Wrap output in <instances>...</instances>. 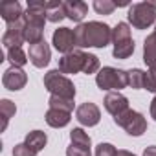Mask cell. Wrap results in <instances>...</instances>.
Returning <instances> with one entry per match:
<instances>
[{"label":"cell","mask_w":156,"mask_h":156,"mask_svg":"<svg viewBox=\"0 0 156 156\" xmlns=\"http://www.w3.org/2000/svg\"><path fill=\"white\" fill-rule=\"evenodd\" d=\"M75 44L79 48H105L112 41V28L105 22H85L73 30Z\"/></svg>","instance_id":"obj_1"},{"label":"cell","mask_w":156,"mask_h":156,"mask_svg":"<svg viewBox=\"0 0 156 156\" xmlns=\"http://www.w3.org/2000/svg\"><path fill=\"white\" fill-rule=\"evenodd\" d=\"M44 87L51 96L57 98H64V99H73L75 98V87L68 77L57 68V70H50L44 75Z\"/></svg>","instance_id":"obj_2"},{"label":"cell","mask_w":156,"mask_h":156,"mask_svg":"<svg viewBox=\"0 0 156 156\" xmlns=\"http://www.w3.org/2000/svg\"><path fill=\"white\" fill-rule=\"evenodd\" d=\"M96 85L101 90H112L119 92L121 88L129 87V73L112 66H105L96 73Z\"/></svg>","instance_id":"obj_3"},{"label":"cell","mask_w":156,"mask_h":156,"mask_svg":"<svg viewBox=\"0 0 156 156\" xmlns=\"http://www.w3.org/2000/svg\"><path fill=\"white\" fill-rule=\"evenodd\" d=\"M112 42L114 50L112 55L116 59H129L134 53V41L130 37V28L127 22H118L112 30Z\"/></svg>","instance_id":"obj_4"},{"label":"cell","mask_w":156,"mask_h":156,"mask_svg":"<svg viewBox=\"0 0 156 156\" xmlns=\"http://www.w3.org/2000/svg\"><path fill=\"white\" fill-rule=\"evenodd\" d=\"M127 19L136 30H147L149 26H152L156 22V8L152 2L132 4V6H129Z\"/></svg>","instance_id":"obj_5"},{"label":"cell","mask_w":156,"mask_h":156,"mask_svg":"<svg viewBox=\"0 0 156 156\" xmlns=\"http://www.w3.org/2000/svg\"><path fill=\"white\" fill-rule=\"evenodd\" d=\"M114 123L119 125L121 129H125V132L129 136H141L147 130V119L143 118V114H140V112H136L132 108H129L123 114L116 116Z\"/></svg>","instance_id":"obj_6"},{"label":"cell","mask_w":156,"mask_h":156,"mask_svg":"<svg viewBox=\"0 0 156 156\" xmlns=\"http://www.w3.org/2000/svg\"><path fill=\"white\" fill-rule=\"evenodd\" d=\"M88 53L83 50H73L59 59V70L62 73H77V72H85Z\"/></svg>","instance_id":"obj_7"},{"label":"cell","mask_w":156,"mask_h":156,"mask_svg":"<svg viewBox=\"0 0 156 156\" xmlns=\"http://www.w3.org/2000/svg\"><path fill=\"white\" fill-rule=\"evenodd\" d=\"M51 44L55 46L57 51L61 53H70L73 51V48L77 46L75 44V35H73V30L70 28H59L53 31V39H51Z\"/></svg>","instance_id":"obj_8"},{"label":"cell","mask_w":156,"mask_h":156,"mask_svg":"<svg viewBox=\"0 0 156 156\" xmlns=\"http://www.w3.org/2000/svg\"><path fill=\"white\" fill-rule=\"evenodd\" d=\"M75 119L79 121L81 125H85V127H94V125L99 123L101 112H99V108H98L96 103L87 101V103H83V105L77 107V110H75Z\"/></svg>","instance_id":"obj_9"},{"label":"cell","mask_w":156,"mask_h":156,"mask_svg":"<svg viewBox=\"0 0 156 156\" xmlns=\"http://www.w3.org/2000/svg\"><path fill=\"white\" fill-rule=\"evenodd\" d=\"M28 83V75L22 68H17V66H11L9 70L4 72V77H2V85L4 88L11 90V92H17V90H22Z\"/></svg>","instance_id":"obj_10"},{"label":"cell","mask_w":156,"mask_h":156,"mask_svg":"<svg viewBox=\"0 0 156 156\" xmlns=\"http://www.w3.org/2000/svg\"><path fill=\"white\" fill-rule=\"evenodd\" d=\"M24 20H19V22H13V24H8V30L2 37V44L9 50V48H17V46H22L24 42Z\"/></svg>","instance_id":"obj_11"},{"label":"cell","mask_w":156,"mask_h":156,"mask_svg":"<svg viewBox=\"0 0 156 156\" xmlns=\"http://www.w3.org/2000/svg\"><path fill=\"white\" fill-rule=\"evenodd\" d=\"M28 57H30V61H31L33 66L44 68V66H48V62H50V59H51V50H50L48 42L42 41V42H37V44L30 46Z\"/></svg>","instance_id":"obj_12"},{"label":"cell","mask_w":156,"mask_h":156,"mask_svg":"<svg viewBox=\"0 0 156 156\" xmlns=\"http://www.w3.org/2000/svg\"><path fill=\"white\" fill-rule=\"evenodd\" d=\"M105 108L108 114H112L114 118L123 114L125 110H129V99L121 94V92H108L105 96Z\"/></svg>","instance_id":"obj_13"},{"label":"cell","mask_w":156,"mask_h":156,"mask_svg":"<svg viewBox=\"0 0 156 156\" xmlns=\"http://www.w3.org/2000/svg\"><path fill=\"white\" fill-rule=\"evenodd\" d=\"M0 15L6 20V24H13V22L22 20L24 11H22V6L17 0H6V2L0 4Z\"/></svg>","instance_id":"obj_14"},{"label":"cell","mask_w":156,"mask_h":156,"mask_svg":"<svg viewBox=\"0 0 156 156\" xmlns=\"http://www.w3.org/2000/svg\"><path fill=\"white\" fill-rule=\"evenodd\" d=\"M64 11H66V17L70 20L81 22L85 19V15L88 13V6L83 0H68V2H64Z\"/></svg>","instance_id":"obj_15"},{"label":"cell","mask_w":156,"mask_h":156,"mask_svg":"<svg viewBox=\"0 0 156 156\" xmlns=\"http://www.w3.org/2000/svg\"><path fill=\"white\" fill-rule=\"evenodd\" d=\"M72 119V112H66V110H59V108H48L46 112V123L53 129H61V127H66Z\"/></svg>","instance_id":"obj_16"},{"label":"cell","mask_w":156,"mask_h":156,"mask_svg":"<svg viewBox=\"0 0 156 156\" xmlns=\"http://www.w3.org/2000/svg\"><path fill=\"white\" fill-rule=\"evenodd\" d=\"M143 61L149 68L156 66V31L147 35V39L143 42Z\"/></svg>","instance_id":"obj_17"},{"label":"cell","mask_w":156,"mask_h":156,"mask_svg":"<svg viewBox=\"0 0 156 156\" xmlns=\"http://www.w3.org/2000/svg\"><path fill=\"white\" fill-rule=\"evenodd\" d=\"M28 147H31L35 152H39V151H42L44 147H46V143H48V136H46V132H42V130H31V132H28L26 134V141H24Z\"/></svg>","instance_id":"obj_18"},{"label":"cell","mask_w":156,"mask_h":156,"mask_svg":"<svg viewBox=\"0 0 156 156\" xmlns=\"http://www.w3.org/2000/svg\"><path fill=\"white\" fill-rule=\"evenodd\" d=\"M46 13H48V20L50 22H61L66 17L64 11V2H59V0H53V2H44Z\"/></svg>","instance_id":"obj_19"},{"label":"cell","mask_w":156,"mask_h":156,"mask_svg":"<svg viewBox=\"0 0 156 156\" xmlns=\"http://www.w3.org/2000/svg\"><path fill=\"white\" fill-rule=\"evenodd\" d=\"M15 112H17V107H15L13 101H9V99H2V101H0V114H2V127H0V130H2V132L8 129V123L15 116Z\"/></svg>","instance_id":"obj_20"},{"label":"cell","mask_w":156,"mask_h":156,"mask_svg":"<svg viewBox=\"0 0 156 156\" xmlns=\"http://www.w3.org/2000/svg\"><path fill=\"white\" fill-rule=\"evenodd\" d=\"M129 73V87L134 90H141L145 88V72L140 68H132L127 72Z\"/></svg>","instance_id":"obj_21"},{"label":"cell","mask_w":156,"mask_h":156,"mask_svg":"<svg viewBox=\"0 0 156 156\" xmlns=\"http://www.w3.org/2000/svg\"><path fill=\"white\" fill-rule=\"evenodd\" d=\"M8 59H9V62H11L13 66H17V68H22V66L28 62V55L24 53L22 46L9 48V50H8Z\"/></svg>","instance_id":"obj_22"},{"label":"cell","mask_w":156,"mask_h":156,"mask_svg":"<svg viewBox=\"0 0 156 156\" xmlns=\"http://www.w3.org/2000/svg\"><path fill=\"white\" fill-rule=\"evenodd\" d=\"M70 140H72L73 145H79V147H85V149H90V143H92L90 136L83 129H73L70 132Z\"/></svg>","instance_id":"obj_23"},{"label":"cell","mask_w":156,"mask_h":156,"mask_svg":"<svg viewBox=\"0 0 156 156\" xmlns=\"http://www.w3.org/2000/svg\"><path fill=\"white\" fill-rule=\"evenodd\" d=\"M48 105H50V108H59V110H66V112L73 110V99H64V98H57V96H50Z\"/></svg>","instance_id":"obj_24"},{"label":"cell","mask_w":156,"mask_h":156,"mask_svg":"<svg viewBox=\"0 0 156 156\" xmlns=\"http://www.w3.org/2000/svg\"><path fill=\"white\" fill-rule=\"evenodd\" d=\"M94 9L99 15H110L116 9V4L110 2V0H94Z\"/></svg>","instance_id":"obj_25"},{"label":"cell","mask_w":156,"mask_h":156,"mask_svg":"<svg viewBox=\"0 0 156 156\" xmlns=\"http://www.w3.org/2000/svg\"><path fill=\"white\" fill-rule=\"evenodd\" d=\"M145 90L156 94V66H152L149 72H145Z\"/></svg>","instance_id":"obj_26"},{"label":"cell","mask_w":156,"mask_h":156,"mask_svg":"<svg viewBox=\"0 0 156 156\" xmlns=\"http://www.w3.org/2000/svg\"><path fill=\"white\" fill-rule=\"evenodd\" d=\"M118 151L112 143H99L96 147V156H116Z\"/></svg>","instance_id":"obj_27"},{"label":"cell","mask_w":156,"mask_h":156,"mask_svg":"<svg viewBox=\"0 0 156 156\" xmlns=\"http://www.w3.org/2000/svg\"><path fill=\"white\" fill-rule=\"evenodd\" d=\"M98 70H99V59H98L96 55L88 53V59H87V66H85V72H83V73L90 75V73H96Z\"/></svg>","instance_id":"obj_28"},{"label":"cell","mask_w":156,"mask_h":156,"mask_svg":"<svg viewBox=\"0 0 156 156\" xmlns=\"http://www.w3.org/2000/svg\"><path fill=\"white\" fill-rule=\"evenodd\" d=\"M13 156H37V152L31 147H28L26 143H19L13 147Z\"/></svg>","instance_id":"obj_29"},{"label":"cell","mask_w":156,"mask_h":156,"mask_svg":"<svg viewBox=\"0 0 156 156\" xmlns=\"http://www.w3.org/2000/svg\"><path fill=\"white\" fill-rule=\"evenodd\" d=\"M66 156H92V154H90V149H85V147L70 143V147L66 149Z\"/></svg>","instance_id":"obj_30"},{"label":"cell","mask_w":156,"mask_h":156,"mask_svg":"<svg viewBox=\"0 0 156 156\" xmlns=\"http://www.w3.org/2000/svg\"><path fill=\"white\" fill-rule=\"evenodd\" d=\"M143 156H156V145H151L143 151Z\"/></svg>","instance_id":"obj_31"},{"label":"cell","mask_w":156,"mask_h":156,"mask_svg":"<svg viewBox=\"0 0 156 156\" xmlns=\"http://www.w3.org/2000/svg\"><path fill=\"white\" fill-rule=\"evenodd\" d=\"M151 116H152V119L156 121V96H154L152 101H151Z\"/></svg>","instance_id":"obj_32"},{"label":"cell","mask_w":156,"mask_h":156,"mask_svg":"<svg viewBox=\"0 0 156 156\" xmlns=\"http://www.w3.org/2000/svg\"><path fill=\"white\" fill-rule=\"evenodd\" d=\"M116 156H136V154H132V152H130V151H125V149H119V151H118V154H116Z\"/></svg>","instance_id":"obj_33"},{"label":"cell","mask_w":156,"mask_h":156,"mask_svg":"<svg viewBox=\"0 0 156 156\" xmlns=\"http://www.w3.org/2000/svg\"><path fill=\"white\" fill-rule=\"evenodd\" d=\"M154 31H156V26H154Z\"/></svg>","instance_id":"obj_34"}]
</instances>
